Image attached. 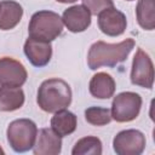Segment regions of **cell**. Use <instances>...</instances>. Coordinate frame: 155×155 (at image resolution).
Here are the masks:
<instances>
[{"label": "cell", "mask_w": 155, "mask_h": 155, "mask_svg": "<svg viewBox=\"0 0 155 155\" xmlns=\"http://www.w3.org/2000/svg\"><path fill=\"white\" fill-rule=\"evenodd\" d=\"M136 42L132 38H127L117 44H108L102 40L91 45L87 54V64L92 70L102 67L113 68L116 64L126 61Z\"/></svg>", "instance_id": "6da1fadb"}, {"label": "cell", "mask_w": 155, "mask_h": 155, "mask_svg": "<svg viewBox=\"0 0 155 155\" xmlns=\"http://www.w3.org/2000/svg\"><path fill=\"white\" fill-rule=\"evenodd\" d=\"M38 105L46 113L67 109L71 103V90L68 82L52 78L41 82L36 97Z\"/></svg>", "instance_id": "7a4b0ae2"}, {"label": "cell", "mask_w": 155, "mask_h": 155, "mask_svg": "<svg viewBox=\"0 0 155 155\" xmlns=\"http://www.w3.org/2000/svg\"><path fill=\"white\" fill-rule=\"evenodd\" d=\"M63 30V22L58 13L48 10L35 12L29 22V36L38 40L51 42L57 39Z\"/></svg>", "instance_id": "3957f363"}, {"label": "cell", "mask_w": 155, "mask_h": 155, "mask_svg": "<svg viewBox=\"0 0 155 155\" xmlns=\"http://www.w3.org/2000/svg\"><path fill=\"white\" fill-rule=\"evenodd\" d=\"M6 136L10 147L16 153H25L35 144L38 127L30 119H17L10 122Z\"/></svg>", "instance_id": "277c9868"}, {"label": "cell", "mask_w": 155, "mask_h": 155, "mask_svg": "<svg viewBox=\"0 0 155 155\" xmlns=\"http://www.w3.org/2000/svg\"><path fill=\"white\" fill-rule=\"evenodd\" d=\"M142 97L136 92H121L114 97L111 103L110 115L117 122L133 121L140 111Z\"/></svg>", "instance_id": "5b68a950"}, {"label": "cell", "mask_w": 155, "mask_h": 155, "mask_svg": "<svg viewBox=\"0 0 155 155\" xmlns=\"http://www.w3.org/2000/svg\"><path fill=\"white\" fill-rule=\"evenodd\" d=\"M131 82L143 88H151L154 84V64L150 56L138 48L131 68Z\"/></svg>", "instance_id": "8992f818"}, {"label": "cell", "mask_w": 155, "mask_h": 155, "mask_svg": "<svg viewBox=\"0 0 155 155\" xmlns=\"http://www.w3.org/2000/svg\"><path fill=\"white\" fill-rule=\"evenodd\" d=\"M145 136L138 130H124L113 139V148L117 155H140L145 149Z\"/></svg>", "instance_id": "52a82bcc"}, {"label": "cell", "mask_w": 155, "mask_h": 155, "mask_svg": "<svg viewBox=\"0 0 155 155\" xmlns=\"http://www.w3.org/2000/svg\"><path fill=\"white\" fill-rule=\"evenodd\" d=\"M28 78L24 65L11 57L0 58V85L8 87H21Z\"/></svg>", "instance_id": "ba28073f"}, {"label": "cell", "mask_w": 155, "mask_h": 155, "mask_svg": "<svg viewBox=\"0 0 155 155\" xmlns=\"http://www.w3.org/2000/svg\"><path fill=\"white\" fill-rule=\"evenodd\" d=\"M97 22L101 31L108 36H119L124 34L127 27L126 16L114 6L99 12Z\"/></svg>", "instance_id": "9c48e42d"}, {"label": "cell", "mask_w": 155, "mask_h": 155, "mask_svg": "<svg viewBox=\"0 0 155 155\" xmlns=\"http://www.w3.org/2000/svg\"><path fill=\"white\" fill-rule=\"evenodd\" d=\"M91 16L92 15L84 5H74L64 10L62 22L69 31L81 33L91 25Z\"/></svg>", "instance_id": "30bf717a"}, {"label": "cell", "mask_w": 155, "mask_h": 155, "mask_svg": "<svg viewBox=\"0 0 155 155\" xmlns=\"http://www.w3.org/2000/svg\"><path fill=\"white\" fill-rule=\"evenodd\" d=\"M24 53L34 67H45L52 57V46L48 41L28 38L24 42Z\"/></svg>", "instance_id": "8fae6325"}, {"label": "cell", "mask_w": 155, "mask_h": 155, "mask_svg": "<svg viewBox=\"0 0 155 155\" xmlns=\"http://www.w3.org/2000/svg\"><path fill=\"white\" fill-rule=\"evenodd\" d=\"M62 150V137L52 128H41L38 132L33 153L35 155H58Z\"/></svg>", "instance_id": "7c38bea8"}, {"label": "cell", "mask_w": 155, "mask_h": 155, "mask_svg": "<svg viewBox=\"0 0 155 155\" xmlns=\"http://www.w3.org/2000/svg\"><path fill=\"white\" fill-rule=\"evenodd\" d=\"M115 88L116 85L113 76L103 71L94 74L88 85L90 93L98 99H108L113 97L115 93Z\"/></svg>", "instance_id": "4fadbf2b"}, {"label": "cell", "mask_w": 155, "mask_h": 155, "mask_svg": "<svg viewBox=\"0 0 155 155\" xmlns=\"http://www.w3.org/2000/svg\"><path fill=\"white\" fill-rule=\"evenodd\" d=\"M23 16V7L12 0H4L0 2V29H13Z\"/></svg>", "instance_id": "5bb4252c"}, {"label": "cell", "mask_w": 155, "mask_h": 155, "mask_svg": "<svg viewBox=\"0 0 155 155\" xmlns=\"http://www.w3.org/2000/svg\"><path fill=\"white\" fill-rule=\"evenodd\" d=\"M76 125H78L76 115L65 109L56 111L51 119V128L59 137H65L71 134L76 130Z\"/></svg>", "instance_id": "9a60e30c"}, {"label": "cell", "mask_w": 155, "mask_h": 155, "mask_svg": "<svg viewBox=\"0 0 155 155\" xmlns=\"http://www.w3.org/2000/svg\"><path fill=\"white\" fill-rule=\"evenodd\" d=\"M24 104V92L21 87H0V111H15Z\"/></svg>", "instance_id": "2e32d148"}, {"label": "cell", "mask_w": 155, "mask_h": 155, "mask_svg": "<svg viewBox=\"0 0 155 155\" xmlns=\"http://www.w3.org/2000/svg\"><path fill=\"white\" fill-rule=\"evenodd\" d=\"M136 16L138 24L144 30H153L155 28V2L154 0H138L136 7Z\"/></svg>", "instance_id": "e0dca14e"}, {"label": "cell", "mask_w": 155, "mask_h": 155, "mask_svg": "<svg viewBox=\"0 0 155 155\" xmlns=\"http://www.w3.org/2000/svg\"><path fill=\"white\" fill-rule=\"evenodd\" d=\"M73 155H86V154H92V155H101L102 154V142L99 138L94 136H87L81 139H79L73 150Z\"/></svg>", "instance_id": "ac0fdd59"}, {"label": "cell", "mask_w": 155, "mask_h": 155, "mask_svg": "<svg viewBox=\"0 0 155 155\" xmlns=\"http://www.w3.org/2000/svg\"><path fill=\"white\" fill-rule=\"evenodd\" d=\"M85 119L93 126H104L111 121V115L108 108L90 107L85 110Z\"/></svg>", "instance_id": "d6986e66"}, {"label": "cell", "mask_w": 155, "mask_h": 155, "mask_svg": "<svg viewBox=\"0 0 155 155\" xmlns=\"http://www.w3.org/2000/svg\"><path fill=\"white\" fill-rule=\"evenodd\" d=\"M82 5L90 11L91 15L97 16L103 10L114 6L113 0H82Z\"/></svg>", "instance_id": "ffe728a7"}, {"label": "cell", "mask_w": 155, "mask_h": 155, "mask_svg": "<svg viewBox=\"0 0 155 155\" xmlns=\"http://www.w3.org/2000/svg\"><path fill=\"white\" fill-rule=\"evenodd\" d=\"M58 2H62V4H71V2H75L78 0H56Z\"/></svg>", "instance_id": "44dd1931"}, {"label": "cell", "mask_w": 155, "mask_h": 155, "mask_svg": "<svg viewBox=\"0 0 155 155\" xmlns=\"http://www.w3.org/2000/svg\"><path fill=\"white\" fill-rule=\"evenodd\" d=\"M4 154H5V151H4V149L0 147V155H4Z\"/></svg>", "instance_id": "7402d4cb"}, {"label": "cell", "mask_w": 155, "mask_h": 155, "mask_svg": "<svg viewBox=\"0 0 155 155\" xmlns=\"http://www.w3.org/2000/svg\"><path fill=\"white\" fill-rule=\"evenodd\" d=\"M126 1H133V0H126Z\"/></svg>", "instance_id": "603a6c76"}]
</instances>
